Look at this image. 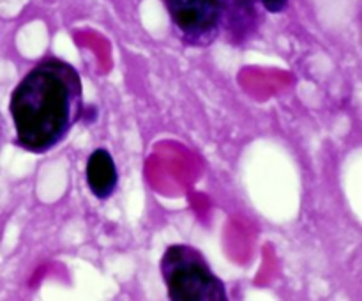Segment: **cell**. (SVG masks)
<instances>
[{
	"mask_svg": "<svg viewBox=\"0 0 362 301\" xmlns=\"http://www.w3.org/2000/svg\"><path fill=\"white\" fill-rule=\"evenodd\" d=\"M9 112L21 147L49 151L64 140L81 113L80 74L59 59L39 62L13 91Z\"/></svg>",
	"mask_w": 362,
	"mask_h": 301,
	"instance_id": "6da1fadb",
	"label": "cell"
},
{
	"mask_svg": "<svg viewBox=\"0 0 362 301\" xmlns=\"http://www.w3.org/2000/svg\"><path fill=\"white\" fill-rule=\"evenodd\" d=\"M161 275L173 301H225L226 287L193 246L173 244L161 259Z\"/></svg>",
	"mask_w": 362,
	"mask_h": 301,
	"instance_id": "7a4b0ae2",
	"label": "cell"
},
{
	"mask_svg": "<svg viewBox=\"0 0 362 301\" xmlns=\"http://www.w3.org/2000/svg\"><path fill=\"white\" fill-rule=\"evenodd\" d=\"M173 25L191 42H207L221 25L223 0H166Z\"/></svg>",
	"mask_w": 362,
	"mask_h": 301,
	"instance_id": "3957f363",
	"label": "cell"
},
{
	"mask_svg": "<svg viewBox=\"0 0 362 301\" xmlns=\"http://www.w3.org/2000/svg\"><path fill=\"white\" fill-rule=\"evenodd\" d=\"M119 174L115 161L106 149H95L87 161V184L98 198H108L117 188Z\"/></svg>",
	"mask_w": 362,
	"mask_h": 301,
	"instance_id": "277c9868",
	"label": "cell"
},
{
	"mask_svg": "<svg viewBox=\"0 0 362 301\" xmlns=\"http://www.w3.org/2000/svg\"><path fill=\"white\" fill-rule=\"evenodd\" d=\"M223 20L233 41L246 39L257 27V0H223Z\"/></svg>",
	"mask_w": 362,
	"mask_h": 301,
	"instance_id": "5b68a950",
	"label": "cell"
},
{
	"mask_svg": "<svg viewBox=\"0 0 362 301\" xmlns=\"http://www.w3.org/2000/svg\"><path fill=\"white\" fill-rule=\"evenodd\" d=\"M262 4H264L265 11H269V13H281L286 4H288V0H262Z\"/></svg>",
	"mask_w": 362,
	"mask_h": 301,
	"instance_id": "8992f818",
	"label": "cell"
}]
</instances>
